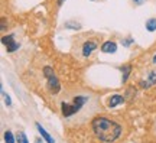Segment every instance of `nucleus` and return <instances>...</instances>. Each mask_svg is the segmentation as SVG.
<instances>
[{"label":"nucleus","instance_id":"dca6fc26","mask_svg":"<svg viewBox=\"0 0 156 143\" xmlns=\"http://www.w3.org/2000/svg\"><path fill=\"white\" fill-rule=\"evenodd\" d=\"M64 2H65V0H58V6H61Z\"/></svg>","mask_w":156,"mask_h":143},{"label":"nucleus","instance_id":"6e6552de","mask_svg":"<svg viewBox=\"0 0 156 143\" xmlns=\"http://www.w3.org/2000/svg\"><path fill=\"white\" fill-rule=\"evenodd\" d=\"M36 129H38V130H39V133L42 134V138H44V139H45V140H46V142H48V143H55V142H54V139H52V138H51V136H49V133L46 132V130H45V129H44V127H42V126H41L39 123H36Z\"/></svg>","mask_w":156,"mask_h":143},{"label":"nucleus","instance_id":"f8f14e48","mask_svg":"<svg viewBox=\"0 0 156 143\" xmlns=\"http://www.w3.org/2000/svg\"><path fill=\"white\" fill-rule=\"evenodd\" d=\"M5 140H6V143H15V138H13V133L7 130V132L5 133Z\"/></svg>","mask_w":156,"mask_h":143},{"label":"nucleus","instance_id":"f3484780","mask_svg":"<svg viewBox=\"0 0 156 143\" xmlns=\"http://www.w3.org/2000/svg\"><path fill=\"white\" fill-rule=\"evenodd\" d=\"M134 3H142V2H143V0H133Z\"/></svg>","mask_w":156,"mask_h":143},{"label":"nucleus","instance_id":"20e7f679","mask_svg":"<svg viewBox=\"0 0 156 143\" xmlns=\"http://www.w3.org/2000/svg\"><path fill=\"white\" fill-rule=\"evenodd\" d=\"M61 110H62V114H64V117H69V116L75 114L80 109H78L75 104H68V103H61Z\"/></svg>","mask_w":156,"mask_h":143},{"label":"nucleus","instance_id":"7ed1b4c3","mask_svg":"<svg viewBox=\"0 0 156 143\" xmlns=\"http://www.w3.org/2000/svg\"><path fill=\"white\" fill-rule=\"evenodd\" d=\"M2 44L6 46L7 52H15V51H17V49H19V46H20V45L15 41V36H13V35L3 36V38H2Z\"/></svg>","mask_w":156,"mask_h":143},{"label":"nucleus","instance_id":"39448f33","mask_svg":"<svg viewBox=\"0 0 156 143\" xmlns=\"http://www.w3.org/2000/svg\"><path fill=\"white\" fill-rule=\"evenodd\" d=\"M97 49V42L95 41H87V42H84L83 45V55L85 58H88L91 54H93V51Z\"/></svg>","mask_w":156,"mask_h":143},{"label":"nucleus","instance_id":"1a4fd4ad","mask_svg":"<svg viewBox=\"0 0 156 143\" xmlns=\"http://www.w3.org/2000/svg\"><path fill=\"white\" fill-rule=\"evenodd\" d=\"M122 103H124V98L122 95H113L112 98L108 100V107H116V105L122 104Z\"/></svg>","mask_w":156,"mask_h":143},{"label":"nucleus","instance_id":"9b49d317","mask_svg":"<svg viewBox=\"0 0 156 143\" xmlns=\"http://www.w3.org/2000/svg\"><path fill=\"white\" fill-rule=\"evenodd\" d=\"M146 29L149 30V32H155L156 30V19H149L147 22H146Z\"/></svg>","mask_w":156,"mask_h":143},{"label":"nucleus","instance_id":"ddd939ff","mask_svg":"<svg viewBox=\"0 0 156 143\" xmlns=\"http://www.w3.org/2000/svg\"><path fill=\"white\" fill-rule=\"evenodd\" d=\"M17 142H19V143H29L28 139H26V134H25L23 132L17 133Z\"/></svg>","mask_w":156,"mask_h":143},{"label":"nucleus","instance_id":"423d86ee","mask_svg":"<svg viewBox=\"0 0 156 143\" xmlns=\"http://www.w3.org/2000/svg\"><path fill=\"white\" fill-rule=\"evenodd\" d=\"M116 49H117V45L113 41H107V42H104L101 45V51L106 52V54H113V52H116Z\"/></svg>","mask_w":156,"mask_h":143},{"label":"nucleus","instance_id":"f257e3e1","mask_svg":"<svg viewBox=\"0 0 156 143\" xmlns=\"http://www.w3.org/2000/svg\"><path fill=\"white\" fill-rule=\"evenodd\" d=\"M91 126H93L95 136L100 139L101 142L112 143L117 140L120 133H122V126L116 121L106 119V117H95L91 123Z\"/></svg>","mask_w":156,"mask_h":143},{"label":"nucleus","instance_id":"9d476101","mask_svg":"<svg viewBox=\"0 0 156 143\" xmlns=\"http://www.w3.org/2000/svg\"><path fill=\"white\" fill-rule=\"evenodd\" d=\"M120 71H122V74H123V77H122V81L123 83H126L127 81V78H129V74H130V71H132V65H123V66H120Z\"/></svg>","mask_w":156,"mask_h":143},{"label":"nucleus","instance_id":"4468645a","mask_svg":"<svg viewBox=\"0 0 156 143\" xmlns=\"http://www.w3.org/2000/svg\"><path fill=\"white\" fill-rule=\"evenodd\" d=\"M65 28L67 29H81V25H80V23H67Z\"/></svg>","mask_w":156,"mask_h":143},{"label":"nucleus","instance_id":"f03ea898","mask_svg":"<svg viewBox=\"0 0 156 143\" xmlns=\"http://www.w3.org/2000/svg\"><path fill=\"white\" fill-rule=\"evenodd\" d=\"M44 75L48 78V88H49L51 93H52V94H58V93H59L61 85H59V81H58V78H56L54 70H52L51 66H45V68H44Z\"/></svg>","mask_w":156,"mask_h":143},{"label":"nucleus","instance_id":"0eeeda50","mask_svg":"<svg viewBox=\"0 0 156 143\" xmlns=\"http://www.w3.org/2000/svg\"><path fill=\"white\" fill-rule=\"evenodd\" d=\"M152 84H156V71L151 72V74H149V78H147V81H142L140 85H142L143 88H147V87H151Z\"/></svg>","mask_w":156,"mask_h":143},{"label":"nucleus","instance_id":"a211bd4d","mask_svg":"<svg viewBox=\"0 0 156 143\" xmlns=\"http://www.w3.org/2000/svg\"><path fill=\"white\" fill-rule=\"evenodd\" d=\"M153 64H156V55L153 56Z\"/></svg>","mask_w":156,"mask_h":143},{"label":"nucleus","instance_id":"2eb2a0df","mask_svg":"<svg viewBox=\"0 0 156 143\" xmlns=\"http://www.w3.org/2000/svg\"><path fill=\"white\" fill-rule=\"evenodd\" d=\"M2 94L5 95V101H6V104H7V105H12V103H10V97H9V95H6L5 91H3V88H2Z\"/></svg>","mask_w":156,"mask_h":143}]
</instances>
